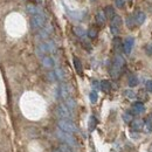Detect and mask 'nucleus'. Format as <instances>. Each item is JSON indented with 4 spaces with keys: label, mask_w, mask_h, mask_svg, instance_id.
I'll list each match as a JSON object with an SVG mask.
<instances>
[{
    "label": "nucleus",
    "mask_w": 152,
    "mask_h": 152,
    "mask_svg": "<svg viewBox=\"0 0 152 152\" xmlns=\"http://www.w3.org/2000/svg\"><path fill=\"white\" fill-rule=\"evenodd\" d=\"M104 14H105V17H107V18H109V19H113V18L115 17L114 8H113L111 6H107V7L104 8Z\"/></svg>",
    "instance_id": "nucleus-18"
},
{
    "label": "nucleus",
    "mask_w": 152,
    "mask_h": 152,
    "mask_svg": "<svg viewBox=\"0 0 152 152\" xmlns=\"http://www.w3.org/2000/svg\"><path fill=\"white\" fill-rule=\"evenodd\" d=\"M124 66H125V61L122 55L117 54L115 56L114 61H113V64H111V68H110V75L113 76L114 78L119 77V75L122 74L123 69H124Z\"/></svg>",
    "instance_id": "nucleus-1"
},
{
    "label": "nucleus",
    "mask_w": 152,
    "mask_h": 152,
    "mask_svg": "<svg viewBox=\"0 0 152 152\" xmlns=\"http://www.w3.org/2000/svg\"><path fill=\"white\" fill-rule=\"evenodd\" d=\"M143 128H144V122L140 118H137L131 122V129L133 131H140Z\"/></svg>",
    "instance_id": "nucleus-8"
},
{
    "label": "nucleus",
    "mask_w": 152,
    "mask_h": 152,
    "mask_svg": "<svg viewBox=\"0 0 152 152\" xmlns=\"http://www.w3.org/2000/svg\"><path fill=\"white\" fill-rule=\"evenodd\" d=\"M134 21H136V25H143V22L145 21V14L143 12H136L134 14Z\"/></svg>",
    "instance_id": "nucleus-10"
},
{
    "label": "nucleus",
    "mask_w": 152,
    "mask_h": 152,
    "mask_svg": "<svg viewBox=\"0 0 152 152\" xmlns=\"http://www.w3.org/2000/svg\"><path fill=\"white\" fill-rule=\"evenodd\" d=\"M56 114L58 117L63 119H69L72 118V110L66 105V104H60L56 108Z\"/></svg>",
    "instance_id": "nucleus-5"
},
{
    "label": "nucleus",
    "mask_w": 152,
    "mask_h": 152,
    "mask_svg": "<svg viewBox=\"0 0 152 152\" xmlns=\"http://www.w3.org/2000/svg\"><path fill=\"white\" fill-rule=\"evenodd\" d=\"M144 110H145V107H144V104H143L142 102H136V103L132 104L133 114L139 115V114H142V113H144Z\"/></svg>",
    "instance_id": "nucleus-9"
},
{
    "label": "nucleus",
    "mask_w": 152,
    "mask_h": 152,
    "mask_svg": "<svg viewBox=\"0 0 152 152\" xmlns=\"http://www.w3.org/2000/svg\"><path fill=\"white\" fill-rule=\"evenodd\" d=\"M61 152H69V149L66 145H63V146H61Z\"/></svg>",
    "instance_id": "nucleus-32"
},
{
    "label": "nucleus",
    "mask_w": 152,
    "mask_h": 152,
    "mask_svg": "<svg viewBox=\"0 0 152 152\" xmlns=\"http://www.w3.org/2000/svg\"><path fill=\"white\" fill-rule=\"evenodd\" d=\"M145 53L148 55H152V43H148L145 46Z\"/></svg>",
    "instance_id": "nucleus-31"
},
{
    "label": "nucleus",
    "mask_w": 152,
    "mask_h": 152,
    "mask_svg": "<svg viewBox=\"0 0 152 152\" xmlns=\"http://www.w3.org/2000/svg\"><path fill=\"white\" fill-rule=\"evenodd\" d=\"M66 105H67L70 110H74L76 107V103L73 98H67V99H66Z\"/></svg>",
    "instance_id": "nucleus-23"
},
{
    "label": "nucleus",
    "mask_w": 152,
    "mask_h": 152,
    "mask_svg": "<svg viewBox=\"0 0 152 152\" xmlns=\"http://www.w3.org/2000/svg\"><path fill=\"white\" fill-rule=\"evenodd\" d=\"M93 87H94L95 89H97V88L99 87V83H98L97 81H94V82H93Z\"/></svg>",
    "instance_id": "nucleus-33"
},
{
    "label": "nucleus",
    "mask_w": 152,
    "mask_h": 152,
    "mask_svg": "<svg viewBox=\"0 0 152 152\" xmlns=\"http://www.w3.org/2000/svg\"><path fill=\"white\" fill-rule=\"evenodd\" d=\"M145 89H146V91L152 93V80L146 81V83H145Z\"/></svg>",
    "instance_id": "nucleus-30"
},
{
    "label": "nucleus",
    "mask_w": 152,
    "mask_h": 152,
    "mask_svg": "<svg viewBox=\"0 0 152 152\" xmlns=\"http://www.w3.org/2000/svg\"><path fill=\"white\" fill-rule=\"evenodd\" d=\"M145 124H146V126H145V131L151 132L152 131V114L148 115V117H146V119H145Z\"/></svg>",
    "instance_id": "nucleus-17"
},
{
    "label": "nucleus",
    "mask_w": 152,
    "mask_h": 152,
    "mask_svg": "<svg viewBox=\"0 0 152 152\" xmlns=\"http://www.w3.org/2000/svg\"><path fill=\"white\" fill-rule=\"evenodd\" d=\"M73 31H74V33H75L76 37H78V38H82V37H84L86 35V31L82 28V27H80V26H76L73 28Z\"/></svg>",
    "instance_id": "nucleus-20"
},
{
    "label": "nucleus",
    "mask_w": 152,
    "mask_h": 152,
    "mask_svg": "<svg viewBox=\"0 0 152 152\" xmlns=\"http://www.w3.org/2000/svg\"><path fill=\"white\" fill-rule=\"evenodd\" d=\"M150 151L152 152V145H151V148H150Z\"/></svg>",
    "instance_id": "nucleus-35"
},
{
    "label": "nucleus",
    "mask_w": 152,
    "mask_h": 152,
    "mask_svg": "<svg viewBox=\"0 0 152 152\" xmlns=\"http://www.w3.org/2000/svg\"><path fill=\"white\" fill-rule=\"evenodd\" d=\"M121 26H122V18L119 15H115L111 19V23H110V29H111V33L114 35H117L119 33Z\"/></svg>",
    "instance_id": "nucleus-6"
},
{
    "label": "nucleus",
    "mask_w": 152,
    "mask_h": 152,
    "mask_svg": "<svg viewBox=\"0 0 152 152\" xmlns=\"http://www.w3.org/2000/svg\"><path fill=\"white\" fill-rule=\"evenodd\" d=\"M96 125H97V119L95 118V116H90L89 122H88V128H89V130H90V131L95 130Z\"/></svg>",
    "instance_id": "nucleus-19"
},
{
    "label": "nucleus",
    "mask_w": 152,
    "mask_h": 152,
    "mask_svg": "<svg viewBox=\"0 0 152 152\" xmlns=\"http://www.w3.org/2000/svg\"><path fill=\"white\" fill-rule=\"evenodd\" d=\"M124 96L128 97V98H130V99H133V98H136L137 95L133 93L132 90H125V91H124Z\"/></svg>",
    "instance_id": "nucleus-26"
},
{
    "label": "nucleus",
    "mask_w": 152,
    "mask_h": 152,
    "mask_svg": "<svg viewBox=\"0 0 152 152\" xmlns=\"http://www.w3.org/2000/svg\"><path fill=\"white\" fill-rule=\"evenodd\" d=\"M56 136L58 137V139H61L62 142H64L68 146H75L76 145L75 139H74V137H73L70 133H67L58 129L56 131Z\"/></svg>",
    "instance_id": "nucleus-4"
},
{
    "label": "nucleus",
    "mask_w": 152,
    "mask_h": 152,
    "mask_svg": "<svg viewBox=\"0 0 152 152\" xmlns=\"http://www.w3.org/2000/svg\"><path fill=\"white\" fill-rule=\"evenodd\" d=\"M138 77L136 75H131L130 77H129V86L130 87H136L137 84H138Z\"/></svg>",
    "instance_id": "nucleus-21"
},
{
    "label": "nucleus",
    "mask_w": 152,
    "mask_h": 152,
    "mask_svg": "<svg viewBox=\"0 0 152 152\" xmlns=\"http://www.w3.org/2000/svg\"><path fill=\"white\" fill-rule=\"evenodd\" d=\"M89 98H90V102H91V103H96V102H97V98H98L97 93H96V91H91V93L89 94Z\"/></svg>",
    "instance_id": "nucleus-27"
},
{
    "label": "nucleus",
    "mask_w": 152,
    "mask_h": 152,
    "mask_svg": "<svg viewBox=\"0 0 152 152\" xmlns=\"http://www.w3.org/2000/svg\"><path fill=\"white\" fill-rule=\"evenodd\" d=\"M115 5L118 8H123L125 5V0H115Z\"/></svg>",
    "instance_id": "nucleus-29"
},
{
    "label": "nucleus",
    "mask_w": 152,
    "mask_h": 152,
    "mask_svg": "<svg viewBox=\"0 0 152 152\" xmlns=\"http://www.w3.org/2000/svg\"><path fill=\"white\" fill-rule=\"evenodd\" d=\"M101 89H102L104 93L110 91V89H111V83H110L109 81H107V80H103V81L101 82Z\"/></svg>",
    "instance_id": "nucleus-16"
},
{
    "label": "nucleus",
    "mask_w": 152,
    "mask_h": 152,
    "mask_svg": "<svg viewBox=\"0 0 152 152\" xmlns=\"http://www.w3.org/2000/svg\"><path fill=\"white\" fill-rule=\"evenodd\" d=\"M42 64H43L45 67H47V68H52V67L54 66V60L49 56L43 57V58H42Z\"/></svg>",
    "instance_id": "nucleus-15"
},
{
    "label": "nucleus",
    "mask_w": 152,
    "mask_h": 152,
    "mask_svg": "<svg viewBox=\"0 0 152 152\" xmlns=\"http://www.w3.org/2000/svg\"><path fill=\"white\" fill-rule=\"evenodd\" d=\"M122 48H123V43H122V40H121L119 38H115L114 39V49H115V52L119 53Z\"/></svg>",
    "instance_id": "nucleus-14"
},
{
    "label": "nucleus",
    "mask_w": 152,
    "mask_h": 152,
    "mask_svg": "<svg viewBox=\"0 0 152 152\" xmlns=\"http://www.w3.org/2000/svg\"><path fill=\"white\" fill-rule=\"evenodd\" d=\"M134 23H136V21H134V18H133V17H129V18L126 19V25H128L130 28H132Z\"/></svg>",
    "instance_id": "nucleus-28"
},
{
    "label": "nucleus",
    "mask_w": 152,
    "mask_h": 152,
    "mask_svg": "<svg viewBox=\"0 0 152 152\" xmlns=\"http://www.w3.org/2000/svg\"><path fill=\"white\" fill-rule=\"evenodd\" d=\"M74 66H75V69H76V73L77 74H82L83 73V68H82V63H81V60L78 57L74 56Z\"/></svg>",
    "instance_id": "nucleus-13"
},
{
    "label": "nucleus",
    "mask_w": 152,
    "mask_h": 152,
    "mask_svg": "<svg viewBox=\"0 0 152 152\" xmlns=\"http://www.w3.org/2000/svg\"><path fill=\"white\" fill-rule=\"evenodd\" d=\"M133 43H134V39L131 38V37H128L124 40V42H123V50H124L125 54L129 55L131 53V50H132L133 48Z\"/></svg>",
    "instance_id": "nucleus-7"
},
{
    "label": "nucleus",
    "mask_w": 152,
    "mask_h": 152,
    "mask_svg": "<svg viewBox=\"0 0 152 152\" xmlns=\"http://www.w3.org/2000/svg\"><path fill=\"white\" fill-rule=\"evenodd\" d=\"M88 37L90 39H95L96 37H97V29H96L95 27L89 28V31H88Z\"/></svg>",
    "instance_id": "nucleus-24"
},
{
    "label": "nucleus",
    "mask_w": 152,
    "mask_h": 152,
    "mask_svg": "<svg viewBox=\"0 0 152 152\" xmlns=\"http://www.w3.org/2000/svg\"><path fill=\"white\" fill-rule=\"evenodd\" d=\"M123 119L125 123H131L132 122V115L130 113H125V114H123Z\"/></svg>",
    "instance_id": "nucleus-25"
},
{
    "label": "nucleus",
    "mask_w": 152,
    "mask_h": 152,
    "mask_svg": "<svg viewBox=\"0 0 152 152\" xmlns=\"http://www.w3.org/2000/svg\"><path fill=\"white\" fill-rule=\"evenodd\" d=\"M27 11H28V13H31V14H33V15H35V14L40 13V12L38 11V8H37L34 5H32V4L27 5Z\"/></svg>",
    "instance_id": "nucleus-22"
},
{
    "label": "nucleus",
    "mask_w": 152,
    "mask_h": 152,
    "mask_svg": "<svg viewBox=\"0 0 152 152\" xmlns=\"http://www.w3.org/2000/svg\"><path fill=\"white\" fill-rule=\"evenodd\" d=\"M105 20H107V17H105L104 12H102V11L97 12V14H96V21H97L98 25H101V26L104 25L105 23Z\"/></svg>",
    "instance_id": "nucleus-12"
},
{
    "label": "nucleus",
    "mask_w": 152,
    "mask_h": 152,
    "mask_svg": "<svg viewBox=\"0 0 152 152\" xmlns=\"http://www.w3.org/2000/svg\"><path fill=\"white\" fill-rule=\"evenodd\" d=\"M68 95H69V88L67 84H61L60 86V96L62 98H68Z\"/></svg>",
    "instance_id": "nucleus-11"
},
{
    "label": "nucleus",
    "mask_w": 152,
    "mask_h": 152,
    "mask_svg": "<svg viewBox=\"0 0 152 152\" xmlns=\"http://www.w3.org/2000/svg\"><path fill=\"white\" fill-rule=\"evenodd\" d=\"M45 22H46V17L43 13L40 12L31 18V27L32 29H40L45 26Z\"/></svg>",
    "instance_id": "nucleus-3"
},
{
    "label": "nucleus",
    "mask_w": 152,
    "mask_h": 152,
    "mask_svg": "<svg viewBox=\"0 0 152 152\" xmlns=\"http://www.w3.org/2000/svg\"><path fill=\"white\" fill-rule=\"evenodd\" d=\"M54 152H61V150H55Z\"/></svg>",
    "instance_id": "nucleus-34"
},
{
    "label": "nucleus",
    "mask_w": 152,
    "mask_h": 152,
    "mask_svg": "<svg viewBox=\"0 0 152 152\" xmlns=\"http://www.w3.org/2000/svg\"><path fill=\"white\" fill-rule=\"evenodd\" d=\"M57 125H58V129L60 130H62V131H64V132L67 133H70L72 134V133L77 132L76 125L72 121H69V119H60L57 122Z\"/></svg>",
    "instance_id": "nucleus-2"
}]
</instances>
